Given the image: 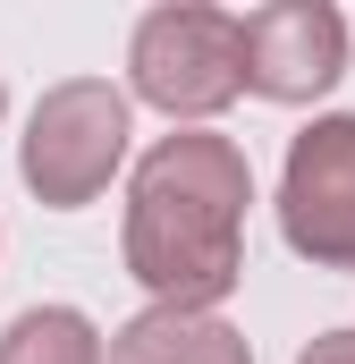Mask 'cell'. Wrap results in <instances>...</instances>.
I'll list each match as a JSON object with an SVG mask.
<instances>
[{
    "instance_id": "6da1fadb",
    "label": "cell",
    "mask_w": 355,
    "mask_h": 364,
    "mask_svg": "<svg viewBox=\"0 0 355 364\" xmlns=\"http://www.w3.org/2000/svg\"><path fill=\"white\" fill-rule=\"evenodd\" d=\"M254 170L229 136H161L127 195V272L178 314H212L246 272Z\"/></svg>"
},
{
    "instance_id": "7a4b0ae2",
    "label": "cell",
    "mask_w": 355,
    "mask_h": 364,
    "mask_svg": "<svg viewBox=\"0 0 355 364\" xmlns=\"http://www.w3.org/2000/svg\"><path fill=\"white\" fill-rule=\"evenodd\" d=\"M119 161H127V93L119 85L68 77V85H51L34 102V119H26V186L51 212L93 203Z\"/></svg>"
},
{
    "instance_id": "3957f363",
    "label": "cell",
    "mask_w": 355,
    "mask_h": 364,
    "mask_svg": "<svg viewBox=\"0 0 355 364\" xmlns=\"http://www.w3.org/2000/svg\"><path fill=\"white\" fill-rule=\"evenodd\" d=\"M136 93L170 119H212L246 93V34L220 9H153L127 43Z\"/></svg>"
},
{
    "instance_id": "277c9868",
    "label": "cell",
    "mask_w": 355,
    "mask_h": 364,
    "mask_svg": "<svg viewBox=\"0 0 355 364\" xmlns=\"http://www.w3.org/2000/svg\"><path fill=\"white\" fill-rule=\"evenodd\" d=\"M279 229L322 272H355V110L313 119L279 170Z\"/></svg>"
},
{
    "instance_id": "5b68a950",
    "label": "cell",
    "mask_w": 355,
    "mask_h": 364,
    "mask_svg": "<svg viewBox=\"0 0 355 364\" xmlns=\"http://www.w3.org/2000/svg\"><path fill=\"white\" fill-rule=\"evenodd\" d=\"M237 34H246V85L263 102H313L347 68V17L322 0H271L237 17Z\"/></svg>"
},
{
    "instance_id": "8992f818",
    "label": "cell",
    "mask_w": 355,
    "mask_h": 364,
    "mask_svg": "<svg viewBox=\"0 0 355 364\" xmlns=\"http://www.w3.org/2000/svg\"><path fill=\"white\" fill-rule=\"evenodd\" d=\"M110 364H254V348H246L220 314L153 305V314H136V322L110 339Z\"/></svg>"
},
{
    "instance_id": "52a82bcc",
    "label": "cell",
    "mask_w": 355,
    "mask_h": 364,
    "mask_svg": "<svg viewBox=\"0 0 355 364\" xmlns=\"http://www.w3.org/2000/svg\"><path fill=\"white\" fill-rule=\"evenodd\" d=\"M0 364H102V331L77 305H34L0 331Z\"/></svg>"
},
{
    "instance_id": "ba28073f",
    "label": "cell",
    "mask_w": 355,
    "mask_h": 364,
    "mask_svg": "<svg viewBox=\"0 0 355 364\" xmlns=\"http://www.w3.org/2000/svg\"><path fill=\"white\" fill-rule=\"evenodd\" d=\"M296 364H355V331H322V339H313Z\"/></svg>"
},
{
    "instance_id": "9c48e42d",
    "label": "cell",
    "mask_w": 355,
    "mask_h": 364,
    "mask_svg": "<svg viewBox=\"0 0 355 364\" xmlns=\"http://www.w3.org/2000/svg\"><path fill=\"white\" fill-rule=\"evenodd\" d=\"M0 110H9V85H0Z\"/></svg>"
}]
</instances>
